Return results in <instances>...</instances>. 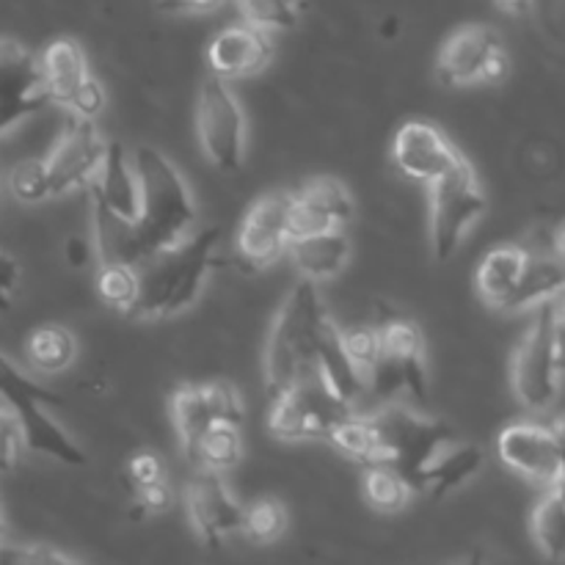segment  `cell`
<instances>
[{
  "label": "cell",
  "instance_id": "74e56055",
  "mask_svg": "<svg viewBox=\"0 0 565 565\" xmlns=\"http://www.w3.org/2000/svg\"><path fill=\"white\" fill-rule=\"evenodd\" d=\"M22 428L14 412L0 408V475L14 472L17 458H20Z\"/></svg>",
  "mask_w": 565,
  "mask_h": 565
},
{
  "label": "cell",
  "instance_id": "d6a6232c",
  "mask_svg": "<svg viewBox=\"0 0 565 565\" xmlns=\"http://www.w3.org/2000/svg\"><path fill=\"white\" fill-rule=\"evenodd\" d=\"M331 445L348 458H356L373 467L375 463V428L370 414H351L331 436Z\"/></svg>",
  "mask_w": 565,
  "mask_h": 565
},
{
  "label": "cell",
  "instance_id": "d6986e66",
  "mask_svg": "<svg viewBox=\"0 0 565 565\" xmlns=\"http://www.w3.org/2000/svg\"><path fill=\"white\" fill-rule=\"evenodd\" d=\"M392 158L403 174L430 185L450 169H456L463 154L458 152L456 143L447 138V132L439 125L425 119H408L397 130Z\"/></svg>",
  "mask_w": 565,
  "mask_h": 565
},
{
  "label": "cell",
  "instance_id": "30bf717a",
  "mask_svg": "<svg viewBox=\"0 0 565 565\" xmlns=\"http://www.w3.org/2000/svg\"><path fill=\"white\" fill-rule=\"evenodd\" d=\"M379 359L367 375V392L392 397L395 392L425 401L428 397V367H425L423 334L403 318H390L379 326Z\"/></svg>",
  "mask_w": 565,
  "mask_h": 565
},
{
  "label": "cell",
  "instance_id": "5bb4252c",
  "mask_svg": "<svg viewBox=\"0 0 565 565\" xmlns=\"http://www.w3.org/2000/svg\"><path fill=\"white\" fill-rule=\"evenodd\" d=\"M42 77L50 103L70 108L72 116L97 119L105 108V92L92 77L81 44L75 39H55L44 47Z\"/></svg>",
  "mask_w": 565,
  "mask_h": 565
},
{
  "label": "cell",
  "instance_id": "f1b7e54d",
  "mask_svg": "<svg viewBox=\"0 0 565 565\" xmlns=\"http://www.w3.org/2000/svg\"><path fill=\"white\" fill-rule=\"evenodd\" d=\"M533 539L546 561H565V497L557 489L541 497L535 505Z\"/></svg>",
  "mask_w": 565,
  "mask_h": 565
},
{
  "label": "cell",
  "instance_id": "7402d4cb",
  "mask_svg": "<svg viewBox=\"0 0 565 565\" xmlns=\"http://www.w3.org/2000/svg\"><path fill=\"white\" fill-rule=\"evenodd\" d=\"M315 375L348 406H353L367 392V375L362 373L351 348H348V334L331 318H326L323 329H320Z\"/></svg>",
  "mask_w": 565,
  "mask_h": 565
},
{
  "label": "cell",
  "instance_id": "60d3db41",
  "mask_svg": "<svg viewBox=\"0 0 565 565\" xmlns=\"http://www.w3.org/2000/svg\"><path fill=\"white\" fill-rule=\"evenodd\" d=\"M17 276H20V268L14 259L9 254H0V315L11 309V290L17 285Z\"/></svg>",
  "mask_w": 565,
  "mask_h": 565
},
{
  "label": "cell",
  "instance_id": "83f0119b",
  "mask_svg": "<svg viewBox=\"0 0 565 565\" xmlns=\"http://www.w3.org/2000/svg\"><path fill=\"white\" fill-rule=\"evenodd\" d=\"M28 362L39 370V373H64L72 362H75V337L64 329V326H42L28 337Z\"/></svg>",
  "mask_w": 565,
  "mask_h": 565
},
{
  "label": "cell",
  "instance_id": "f35d334b",
  "mask_svg": "<svg viewBox=\"0 0 565 565\" xmlns=\"http://www.w3.org/2000/svg\"><path fill=\"white\" fill-rule=\"evenodd\" d=\"M127 472H130L132 489H149V486L166 483V467L154 452H138V456H132Z\"/></svg>",
  "mask_w": 565,
  "mask_h": 565
},
{
  "label": "cell",
  "instance_id": "2e32d148",
  "mask_svg": "<svg viewBox=\"0 0 565 565\" xmlns=\"http://www.w3.org/2000/svg\"><path fill=\"white\" fill-rule=\"evenodd\" d=\"M497 452L508 469L533 480V483L546 486L550 491L563 483L565 467L552 425L533 423V419L508 425L497 436Z\"/></svg>",
  "mask_w": 565,
  "mask_h": 565
},
{
  "label": "cell",
  "instance_id": "8fae6325",
  "mask_svg": "<svg viewBox=\"0 0 565 565\" xmlns=\"http://www.w3.org/2000/svg\"><path fill=\"white\" fill-rule=\"evenodd\" d=\"M439 81L445 86H478L497 83L508 72V55L500 33L491 25H461L450 33L439 53Z\"/></svg>",
  "mask_w": 565,
  "mask_h": 565
},
{
  "label": "cell",
  "instance_id": "ee69618b",
  "mask_svg": "<svg viewBox=\"0 0 565 565\" xmlns=\"http://www.w3.org/2000/svg\"><path fill=\"white\" fill-rule=\"evenodd\" d=\"M494 3L500 6L502 11H508V14H524L533 0H494Z\"/></svg>",
  "mask_w": 565,
  "mask_h": 565
},
{
  "label": "cell",
  "instance_id": "603a6c76",
  "mask_svg": "<svg viewBox=\"0 0 565 565\" xmlns=\"http://www.w3.org/2000/svg\"><path fill=\"white\" fill-rule=\"evenodd\" d=\"M88 193L94 202L103 204L119 221L136 224L138 213H141V185H138L132 158H127L121 143L110 141L103 169H99L97 180L88 185Z\"/></svg>",
  "mask_w": 565,
  "mask_h": 565
},
{
  "label": "cell",
  "instance_id": "ac0fdd59",
  "mask_svg": "<svg viewBox=\"0 0 565 565\" xmlns=\"http://www.w3.org/2000/svg\"><path fill=\"white\" fill-rule=\"evenodd\" d=\"M292 243V193H268L257 199L237 232V252L254 268L274 265Z\"/></svg>",
  "mask_w": 565,
  "mask_h": 565
},
{
  "label": "cell",
  "instance_id": "836d02e7",
  "mask_svg": "<svg viewBox=\"0 0 565 565\" xmlns=\"http://www.w3.org/2000/svg\"><path fill=\"white\" fill-rule=\"evenodd\" d=\"M287 527V513L281 508V502L276 500H254L252 505H246V516H243V535H246L252 544H274L276 539H281Z\"/></svg>",
  "mask_w": 565,
  "mask_h": 565
},
{
  "label": "cell",
  "instance_id": "681fc988",
  "mask_svg": "<svg viewBox=\"0 0 565 565\" xmlns=\"http://www.w3.org/2000/svg\"><path fill=\"white\" fill-rule=\"evenodd\" d=\"M557 491H561V494L565 497V478H563V483H561V486H557Z\"/></svg>",
  "mask_w": 565,
  "mask_h": 565
},
{
  "label": "cell",
  "instance_id": "f6af8a7d",
  "mask_svg": "<svg viewBox=\"0 0 565 565\" xmlns=\"http://www.w3.org/2000/svg\"><path fill=\"white\" fill-rule=\"evenodd\" d=\"M557 342H561V359H563V367H565V298L557 309Z\"/></svg>",
  "mask_w": 565,
  "mask_h": 565
},
{
  "label": "cell",
  "instance_id": "1f68e13d",
  "mask_svg": "<svg viewBox=\"0 0 565 565\" xmlns=\"http://www.w3.org/2000/svg\"><path fill=\"white\" fill-rule=\"evenodd\" d=\"M97 292L108 307L132 315L141 292V268L130 265H99Z\"/></svg>",
  "mask_w": 565,
  "mask_h": 565
},
{
  "label": "cell",
  "instance_id": "cb8c5ba5",
  "mask_svg": "<svg viewBox=\"0 0 565 565\" xmlns=\"http://www.w3.org/2000/svg\"><path fill=\"white\" fill-rule=\"evenodd\" d=\"M530 252L522 246H497L483 257L478 268V292L489 307L511 309L524 270H527Z\"/></svg>",
  "mask_w": 565,
  "mask_h": 565
},
{
  "label": "cell",
  "instance_id": "e575fe53",
  "mask_svg": "<svg viewBox=\"0 0 565 565\" xmlns=\"http://www.w3.org/2000/svg\"><path fill=\"white\" fill-rule=\"evenodd\" d=\"M248 25L259 31H287L298 22L301 0H237Z\"/></svg>",
  "mask_w": 565,
  "mask_h": 565
},
{
  "label": "cell",
  "instance_id": "44dd1931",
  "mask_svg": "<svg viewBox=\"0 0 565 565\" xmlns=\"http://www.w3.org/2000/svg\"><path fill=\"white\" fill-rule=\"evenodd\" d=\"M274 55V44H270L268 31L248 25H232L224 28L218 36L210 42L207 47V64L210 72L221 81H232V77H248L265 70Z\"/></svg>",
  "mask_w": 565,
  "mask_h": 565
},
{
  "label": "cell",
  "instance_id": "8d00e7d4",
  "mask_svg": "<svg viewBox=\"0 0 565 565\" xmlns=\"http://www.w3.org/2000/svg\"><path fill=\"white\" fill-rule=\"evenodd\" d=\"M0 565H81L53 546H0Z\"/></svg>",
  "mask_w": 565,
  "mask_h": 565
},
{
  "label": "cell",
  "instance_id": "4dcf8cb0",
  "mask_svg": "<svg viewBox=\"0 0 565 565\" xmlns=\"http://www.w3.org/2000/svg\"><path fill=\"white\" fill-rule=\"evenodd\" d=\"M243 456V434L241 425L221 423L210 430L207 436L199 445L196 463L199 469H210V472H224V469H232Z\"/></svg>",
  "mask_w": 565,
  "mask_h": 565
},
{
  "label": "cell",
  "instance_id": "7c38bea8",
  "mask_svg": "<svg viewBox=\"0 0 565 565\" xmlns=\"http://www.w3.org/2000/svg\"><path fill=\"white\" fill-rule=\"evenodd\" d=\"M110 143L92 119L70 116L55 147L42 160L50 196H61L75 188H88L97 180Z\"/></svg>",
  "mask_w": 565,
  "mask_h": 565
},
{
  "label": "cell",
  "instance_id": "f546056e",
  "mask_svg": "<svg viewBox=\"0 0 565 565\" xmlns=\"http://www.w3.org/2000/svg\"><path fill=\"white\" fill-rule=\"evenodd\" d=\"M364 500L381 513H397L408 505V500L414 497L412 483L403 478L397 469L386 467V463H373V467L364 472Z\"/></svg>",
  "mask_w": 565,
  "mask_h": 565
},
{
  "label": "cell",
  "instance_id": "ab89813d",
  "mask_svg": "<svg viewBox=\"0 0 565 565\" xmlns=\"http://www.w3.org/2000/svg\"><path fill=\"white\" fill-rule=\"evenodd\" d=\"M136 494V511L141 516H149V513H160L171 505V489L169 483L149 486V489H132Z\"/></svg>",
  "mask_w": 565,
  "mask_h": 565
},
{
  "label": "cell",
  "instance_id": "4fadbf2b",
  "mask_svg": "<svg viewBox=\"0 0 565 565\" xmlns=\"http://www.w3.org/2000/svg\"><path fill=\"white\" fill-rule=\"evenodd\" d=\"M171 419H174L182 452L193 463L199 445L215 425L243 423L241 392L226 384V381H215V384L204 386H180L171 395Z\"/></svg>",
  "mask_w": 565,
  "mask_h": 565
},
{
  "label": "cell",
  "instance_id": "bcb514c9",
  "mask_svg": "<svg viewBox=\"0 0 565 565\" xmlns=\"http://www.w3.org/2000/svg\"><path fill=\"white\" fill-rule=\"evenodd\" d=\"M552 434H555L557 445H561V456H563V467H565V414L561 419H555V423H552Z\"/></svg>",
  "mask_w": 565,
  "mask_h": 565
},
{
  "label": "cell",
  "instance_id": "c3c4849f",
  "mask_svg": "<svg viewBox=\"0 0 565 565\" xmlns=\"http://www.w3.org/2000/svg\"><path fill=\"white\" fill-rule=\"evenodd\" d=\"M561 252H563V257H565V230H563V235H561Z\"/></svg>",
  "mask_w": 565,
  "mask_h": 565
},
{
  "label": "cell",
  "instance_id": "277c9868",
  "mask_svg": "<svg viewBox=\"0 0 565 565\" xmlns=\"http://www.w3.org/2000/svg\"><path fill=\"white\" fill-rule=\"evenodd\" d=\"M370 417L375 428V463L397 469L412 489L419 491L430 463L456 439L452 430L441 419L401 406H390Z\"/></svg>",
  "mask_w": 565,
  "mask_h": 565
},
{
  "label": "cell",
  "instance_id": "52a82bcc",
  "mask_svg": "<svg viewBox=\"0 0 565 565\" xmlns=\"http://www.w3.org/2000/svg\"><path fill=\"white\" fill-rule=\"evenodd\" d=\"M430 248L439 263H447L461 248L478 218L486 213V193L467 158L430 182Z\"/></svg>",
  "mask_w": 565,
  "mask_h": 565
},
{
  "label": "cell",
  "instance_id": "b9f144b4",
  "mask_svg": "<svg viewBox=\"0 0 565 565\" xmlns=\"http://www.w3.org/2000/svg\"><path fill=\"white\" fill-rule=\"evenodd\" d=\"M221 0H158L163 11H210Z\"/></svg>",
  "mask_w": 565,
  "mask_h": 565
},
{
  "label": "cell",
  "instance_id": "7dc6e473",
  "mask_svg": "<svg viewBox=\"0 0 565 565\" xmlns=\"http://www.w3.org/2000/svg\"><path fill=\"white\" fill-rule=\"evenodd\" d=\"M439 565H491L489 561H486V555L480 550H475L472 555H467L463 561H452V563H439Z\"/></svg>",
  "mask_w": 565,
  "mask_h": 565
},
{
  "label": "cell",
  "instance_id": "484cf974",
  "mask_svg": "<svg viewBox=\"0 0 565 565\" xmlns=\"http://www.w3.org/2000/svg\"><path fill=\"white\" fill-rule=\"evenodd\" d=\"M565 296V257L557 254H530L527 270H524L522 287L511 303L513 309L544 307Z\"/></svg>",
  "mask_w": 565,
  "mask_h": 565
},
{
  "label": "cell",
  "instance_id": "9a60e30c",
  "mask_svg": "<svg viewBox=\"0 0 565 565\" xmlns=\"http://www.w3.org/2000/svg\"><path fill=\"white\" fill-rule=\"evenodd\" d=\"M182 500H185V513L193 527V535L204 546H210V550L230 541L232 535L243 533L246 505L235 500V494L224 483L221 472L199 469L196 475L188 478Z\"/></svg>",
  "mask_w": 565,
  "mask_h": 565
},
{
  "label": "cell",
  "instance_id": "6da1fadb",
  "mask_svg": "<svg viewBox=\"0 0 565 565\" xmlns=\"http://www.w3.org/2000/svg\"><path fill=\"white\" fill-rule=\"evenodd\" d=\"M132 166L141 185L136 243L143 268L154 257L196 235V204L180 169L160 149L138 147L132 152Z\"/></svg>",
  "mask_w": 565,
  "mask_h": 565
},
{
  "label": "cell",
  "instance_id": "8992f818",
  "mask_svg": "<svg viewBox=\"0 0 565 565\" xmlns=\"http://www.w3.org/2000/svg\"><path fill=\"white\" fill-rule=\"evenodd\" d=\"M557 301L539 307L533 326L513 356V392L527 412H544L561 392L565 367L557 342Z\"/></svg>",
  "mask_w": 565,
  "mask_h": 565
},
{
  "label": "cell",
  "instance_id": "d590c367",
  "mask_svg": "<svg viewBox=\"0 0 565 565\" xmlns=\"http://www.w3.org/2000/svg\"><path fill=\"white\" fill-rule=\"evenodd\" d=\"M9 188L20 202H42L47 199V180H44L42 160H22L11 169Z\"/></svg>",
  "mask_w": 565,
  "mask_h": 565
},
{
  "label": "cell",
  "instance_id": "d4e9b609",
  "mask_svg": "<svg viewBox=\"0 0 565 565\" xmlns=\"http://www.w3.org/2000/svg\"><path fill=\"white\" fill-rule=\"evenodd\" d=\"M287 254L296 263L301 279L320 285V281L334 279L351 263V241H348V235L342 230L320 232V235L296 237Z\"/></svg>",
  "mask_w": 565,
  "mask_h": 565
},
{
  "label": "cell",
  "instance_id": "e0dca14e",
  "mask_svg": "<svg viewBox=\"0 0 565 565\" xmlns=\"http://www.w3.org/2000/svg\"><path fill=\"white\" fill-rule=\"evenodd\" d=\"M50 105L42 64L14 39H0V136Z\"/></svg>",
  "mask_w": 565,
  "mask_h": 565
},
{
  "label": "cell",
  "instance_id": "ffe728a7",
  "mask_svg": "<svg viewBox=\"0 0 565 565\" xmlns=\"http://www.w3.org/2000/svg\"><path fill=\"white\" fill-rule=\"evenodd\" d=\"M351 215L353 202L348 188L331 177H315L292 193V241L342 230Z\"/></svg>",
  "mask_w": 565,
  "mask_h": 565
},
{
  "label": "cell",
  "instance_id": "9c48e42d",
  "mask_svg": "<svg viewBox=\"0 0 565 565\" xmlns=\"http://www.w3.org/2000/svg\"><path fill=\"white\" fill-rule=\"evenodd\" d=\"M196 136L213 169L232 174L246 154V114L226 81L210 75L199 88Z\"/></svg>",
  "mask_w": 565,
  "mask_h": 565
},
{
  "label": "cell",
  "instance_id": "3957f363",
  "mask_svg": "<svg viewBox=\"0 0 565 565\" xmlns=\"http://www.w3.org/2000/svg\"><path fill=\"white\" fill-rule=\"evenodd\" d=\"M218 226L196 232L191 241L171 252L160 254L141 268V292H138L136 318L163 320L182 315L202 296L204 281L215 263Z\"/></svg>",
  "mask_w": 565,
  "mask_h": 565
},
{
  "label": "cell",
  "instance_id": "7a4b0ae2",
  "mask_svg": "<svg viewBox=\"0 0 565 565\" xmlns=\"http://www.w3.org/2000/svg\"><path fill=\"white\" fill-rule=\"evenodd\" d=\"M326 307L315 281L301 279L285 298L265 342V390L270 401L315 375L318 337L326 323Z\"/></svg>",
  "mask_w": 565,
  "mask_h": 565
},
{
  "label": "cell",
  "instance_id": "5b68a950",
  "mask_svg": "<svg viewBox=\"0 0 565 565\" xmlns=\"http://www.w3.org/2000/svg\"><path fill=\"white\" fill-rule=\"evenodd\" d=\"M0 397L9 403L11 412L20 419L22 441L33 452L55 458L66 467H86V452L44 412V406H61V397L50 392L47 386L28 379L25 373H20L6 356H0Z\"/></svg>",
  "mask_w": 565,
  "mask_h": 565
},
{
  "label": "cell",
  "instance_id": "4316f807",
  "mask_svg": "<svg viewBox=\"0 0 565 565\" xmlns=\"http://www.w3.org/2000/svg\"><path fill=\"white\" fill-rule=\"evenodd\" d=\"M483 467V450L475 445H456L452 441L439 458L425 472L419 491H430L434 497H445L450 491L461 489L463 483L475 478Z\"/></svg>",
  "mask_w": 565,
  "mask_h": 565
},
{
  "label": "cell",
  "instance_id": "ba28073f",
  "mask_svg": "<svg viewBox=\"0 0 565 565\" xmlns=\"http://www.w3.org/2000/svg\"><path fill=\"white\" fill-rule=\"evenodd\" d=\"M353 414V406L334 395L318 375L270 401L268 428L276 439L312 441L331 439L334 430Z\"/></svg>",
  "mask_w": 565,
  "mask_h": 565
},
{
  "label": "cell",
  "instance_id": "7bdbcfd3",
  "mask_svg": "<svg viewBox=\"0 0 565 565\" xmlns=\"http://www.w3.org/2000/svg\"><path fill=\"white\" fill-rule=\"evenodd\" d=\"M66 259H70V265H75V268H83L88 259V246L81 241V237H72L70 243H66Z\"/></svg>",
  "mask_w": 565,
  "mask_h": 565
}]
</instances>
